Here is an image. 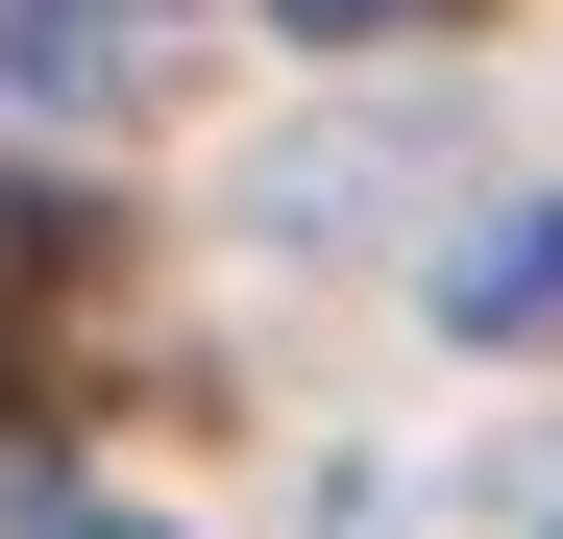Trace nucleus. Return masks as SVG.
Wrapping results in <instances>:
<instances>
[{"mask_svg": "<svg viewBox=\"0 0 563 539\" xmlns=\"http://www.w3.org/2000/svg\"><path fill=\"white\" fill-rule=\"evenodd\" d=\"M295 25H319V50H367V25H417V0H295Z\"/></svg>", "mask_w": 563, "mask_h": 539, "instance_id": "nucleus-2", "label": "nucleus"}, {"mask_svg": "<svg viewBox=\"0 0 563 539\" xmlns=\"http://www.w3.org/2000/svg\"><path fill=\"white\" fill-rule=\"evenodd\" d=\"M25 539H172V515H74V491H49V515H25Z\"/></svg>", "mask_w": 563, "mask_h": 539, "instance_id": "nucleus-3", "label": "nucleus"}, {"mask_svg": "<svg viewBox=\"0 0 563 539\" xmlns=\"http://www.w3.org/2000/svg\"><path fill=\"white\" fill-rule=\"evenodd\" d=\"M441 343H563V197H515L490 245H441Z\"/></svg>", "mask_w": 563, "mask_h": 539, "instance_id": "nucleus-1", "label": "nucleus"}]
</instances>
